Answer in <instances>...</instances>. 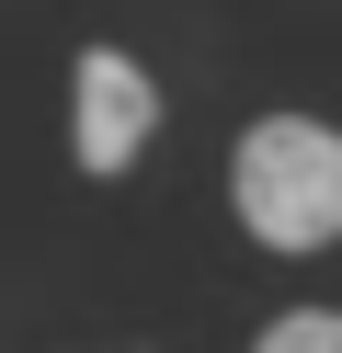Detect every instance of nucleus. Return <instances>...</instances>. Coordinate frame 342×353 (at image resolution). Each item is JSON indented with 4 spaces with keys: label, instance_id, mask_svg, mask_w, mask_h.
Wrapping results in <instances>:
<instances>
[{
    "label": "nucleus",
    "instance_id": "1",
    "mask_svg": "<svg viewBox=\"0 0 342 353\" xmlns=\"http://www.w3.org/2000/svg\"><path fill=\"white\" fill-rule=\"evenodd\" d=\"M228 216L263 251H331L342 239V125L319 114H251L228 137Z\"/></svg>",
    "mask_w": 342,
    "mask_h": 353
},
{
    "label": "nucleus",
    "instance_id": "2",
    "mask_svg": "<svg viewBox=\"0 0 342 353\" xmlns=\"http://www.w3.org/2000/svg\"><path fill=\"white\" fill-rule=\"evenodd\" d=\"M160 137V80L137 69L126 46H80L68 57V160L80 183H126Z\"/></svg>",
    "mask_w": 342,
    "mask_h": 353
},
{
    "label": "nucleus",
    "instance_id": "3",
    "mask_svg": "<svg viewBox=\"0 0 342 353\" xmlns=\"http://www.w3.org/2000/svg\"><path fill=\"white\" fill-rule=\"evenodd\" d=\"M251 353H342V307H285L251 330Z\"/></svg>",
    "mask_w": 342,
    "mask_h": 353
}]
</instances>
